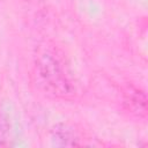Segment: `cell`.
<instances>
[{
    "instance_id": "obj_1",
    "label": "cell",
    "mask_w": 148,
    "mask_h": 148,
    "mask_svg": "<svg viewBox=\"0 0 148 148\" xmlns=\"http://www.w3.org/2000/svg\"><path fill=\"white\" fill-rule=\"evenodd\" d=\"M37 67L40 81L52 94L67 96L72 92V87L61 65L52 54H42L37 61Z\"/></svg>"
},
{
    "instance_id": "obj_2",
    "label": "cell",
    "mask_w": 148,
    "mask_h": 148,
    "mask_svg": "<svg viewBox=\"0 0 148 148\" xmlns=\"http://www.w3.org/2000/svg\"><path fill=\"white\" fill-rule=\"evenodd\" d=\"M9 118L6 111L0 108V146H5L9 136Z\"/></svg>"
}]
</instances>
